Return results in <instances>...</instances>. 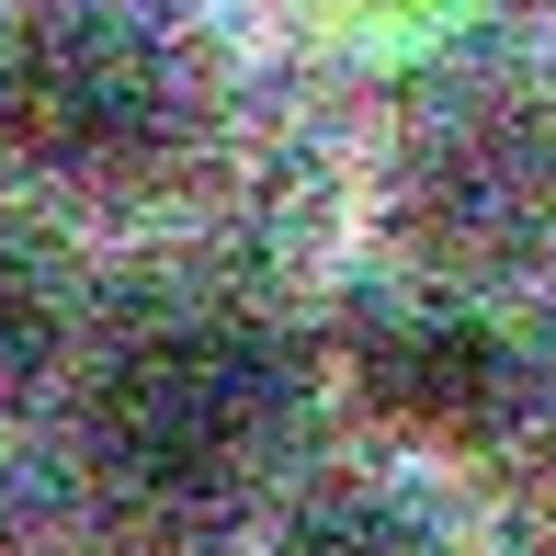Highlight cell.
Wrapping results in <instances>:
<instances>
[{"label":"cell","mask_w":556,"mask_h":556,"mask_svg":"<svg viewBox=\"0 0 556 556\" xmlns=\"http://www.w3.org/2000/svg\"><path fill=\"white\" fill-rule=\"evenodd\" d=\"M273 556H454V545H443L432 511H409L387 489H330L273 534Z\"/></svg>","instance_id":"cell-5"},{"label":"cell","mask_w":556,"mask_h":556,"mask_svg":"<svg viewBox=\"0 0 556 556\" xmlns=\"http://www.w3.org/2000/svg\"><path fill=\"white\" fill-rule=\"evenodd\" d=\"M352 397H364L397 443H489L500 420L522 409V352L477 307L409 295V307H375L364 330H352Z\"/></svg>","instance_id":"cell-4"},{"label":"cell","mask_w":556,"mask_h":556,"mask_svg":"<svg viewBox=\"0 0 556 556\" xmlns=\"http://www.w3.org/2000/svg\"><path fill=\"white\" fill-rule=\"evenodd\" d=\"M58 341H68V307H58V273L35 262V250L0 227V409H23V397L58 375Z\"/></svg>","instance_id":"cell-6"},{"label":"cell","mask_w":556,"mask_h":556,"mask_svg":"<svg viewBox=\"0 0 556 556\" xmlns=\"http://www.w3.org/2000/svg\"><path fill=\"white\" fill-rule=\"evenodd\" d=\"M114 12H182V0H114Z\"/></svg>","instance_id":"cell-7"},{"label":"cell","mask_w":556,"mask_h":556,"mask_svg":"<svg viewBox=\"0 0 556 556\" xmlns=\"http://www.w3.org/2000/svg\"><path fill=\"white\" fill-rule=\"evenodd\" d=\"M182 137H193V80L148 12L35 0L0 23V148L35 182L137 193L182 160Z\"/></svg>","instance_id":"cell-1"},{"label":"cell","mask_w":556,"mask_h":556,"mask_svg":"<svg viewBox=\"0 0 556 556\" xmlns=\"http://www.w3.org/2000/svg\"><path fill=\"white\" fill-rule=\"evenodd\" d=\"M273 420H285V375L250 330L227 318H170V330H137L91 375V466H103L114 500L137 511H216L239 500V477L262 466Z\"/></svg>","instance_id":"cell-2"},{"label":"cell","mask_w":556,"mask_h":556,"mask_svg":"<svg viewBox=\"0 0 556 556\" xmlns=\"http://www.w3.org/2000/svg\"><path fill=\"white\" fill-rule=\"evenodd\" d=\"M545 556H556V534H545Z\"/></svg>","instance_id":"cell-8"},{"label":"cell","mask_w":556,"mask_h":556,"mask_svg":"<svg viewBox=\"0 0 556 556\" xmlns=\"http://www.w3.org/2000/svg\"><path fill=\"white\" fill-rule=\"evenodd\" d=\"M556 227V125L511 103H466L409 148V239L454 273L534 262Z\"/></svg>","instance_id":"cell-3"}]
</instances>
